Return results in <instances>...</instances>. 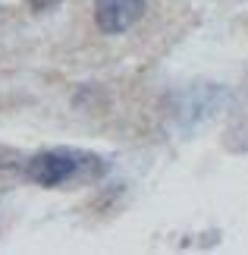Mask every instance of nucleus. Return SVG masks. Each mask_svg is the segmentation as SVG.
<instances>
[{
    "mask_svg": "<svg viewBox=\"0 0 248 255\" xmlns=\"http://www.w3.org/2000/svg\"><path fill=\"white\" fill-rule=\"evenodd\" d=\"M107 164L97 154L79 151V148H51V151H38L35 158H28L25 176L44 189H57L63 183L73 180H88V176L104 173Z\"/></svg>",
    "mask_w": 248,
    "mask_h": 255,
    "instance_id": "1",
    "label": "nucleus"
},
{
    "mask_svg": "<svg viewBox=\"0 0 248 255\" xmlns=\"http://www.w3.org/2000/svg\"><path fill=\"white\" fill-rule=\"evenodd\" d=\"M145 13V0H94V22L104 35L129 32Z\"/></svg>",
    "mask_w": 248,
    "mask_h": 255,
    "instance_id": "2",
    "label": "nucleus"
},
{
    "mask_svg": "<svg viewBox=\"0 0 248 255\" xmlns=\"http://www.w3.org/2000/svg\"><path fill=\"white\" fill-rule=\"evenodd\" d=\"M57 0H28V6L32 9H47V6H54Z\"/></svg>",
    "mask_w": 248,
    "mask_h": 255,
    "instance_id": "3",
    "label": "nucleus"
}]
</instances>
